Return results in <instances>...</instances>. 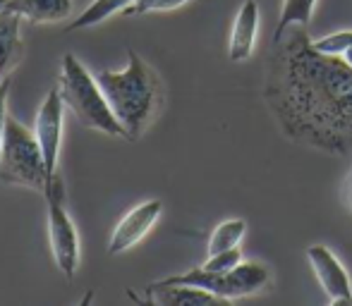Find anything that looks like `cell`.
Wrapping results in <instances>:
<instances>
[{"instance_id":"ac0fdd59","label":"cell","mask_w":352,"mask_h":306,"mask_svg":"<svg viewBox=\"0 0 352 306\" xmlns=\"http://www.w3.org/2000/svg\"><path fill=\"white\" fill-rule=\"evenodd\" d=\"M240 263H242V249H240V246H232V249L211 254L209 259H206L204 268L206 270H216V273H228V270H232L235 266H240Z\"/></svg>"},{"instance_id":"4fadbf2b","label":"cell","mask_w":352,"mask_h":306,"mask_svg":"<svg viewBox=\"0 0 352 306\" xmlns=\"http://www.w3.org/2000/svg\"><path fill=\"white\" fill-rule=\"evenodd\" d=\"M5 10L36 24L60 22L72 14V0H8Z\"/></svg>"},{"instance_id":"2e32d148","label":"cell","mask_w":352,"mask_h":306,"mask_svg":"<svg viewBox=\"0 0 352 306\" xmlns=\"http://www.w3.org/2000/svg\"><path fill=\"white\" fill-rule=\"evenodd\" d=\"M245 232H247V223L242 218H232V220L221 223L216 230H213V235L209 239V249H206L209 251V256L218 254V251L232 249V246H240Z\"/></svg>"},{"instance_id":"30bf717a","label":"cell","mask_w":352,"mask_h":306,"mask_svg":"<svg viewBox=\"0 0 352 306\" xmlns=\"http://www.w3.org/2000/svg\"><path fill=\"white\" fill-rule=\"evenodd\" d=\"M271 283L269 268L264 263H254V261H242L240 266H235L232 270L223 273V287H221V297L230 299H240V297H250L256 294Z\"/></svg>"},{"instance_id":"5bb4252c","label":"cell","mask_w":352,"mask_h":306,"mask_svg":"<svg viewBox=\"0 0 352 306\" xmlns=\"http://www.w3.org/2000/svg\"><path fill=\"white\" fill-rule=\"evenodd\" d=\"M132 3H135V0H94V3L89 5V8L84 10V12L79 14L77 19H72L70 27H67V32H77V29H87V27H96V24H101L103 19H108V17H113V14L127 10Z\"/></svg>"},{"instance_id":"8fae6325","label":"cell","mask_w":352,"mask_h":306,"mask_svg":"<svg viewBox=\"0 0 352 306\" xmlns=\"http://www.w3.org/2000/svg\"><path fill=\"white\" fill-rule=\"evenodd\" d=\"M24 58L22 17L10 10H0V82L12 77L14 67Z\"/></svg>"},{"instance_id":"9a60e30c","label":"cell","mask_w":352,"mask_h":306,"mask_svg":"<svg viewBox=\"0 0 352 306\" xmlns=\"http://www.w3.org/2000/svg\"><path fill=\"white\" fill-rule=\"evenodd\" d=\"M314 5L316 0H283L274 41H278L290 27H307L311 22V14H314Z\"/></svg>"},{"instance_id":"52a82bcc","label":"cell","mask_w":352,"mask_h":306,"mask_svg":"<svg viewBox=\"0 0 352 306\" xmlns=\"http://www.w3.org/2000/svg\"><path fill=\"white\" fill-rule=\"evenodd\" d=\"M307 259L311 263L316 280L324 287L326 297L336 306H352V283L345 266L338 261V256L324 244H311L307 249Z\"/></svg>"},{"instance_id":"ba28073f","label":"cell","mask_w":352,"mask_h":306,"mask_svg":"<svg viewBox=\"0 0 352 306\" xmlns=\"http://www.w3.org/2000/svg\"><path fill=\"white\" fill-rule=\"evenodd\" d=\"M161 211H163V204L158 199H148V201H144V204L135 206V209L118 223V228L113 230L111 242H108V251L116 256L140 244L144 237L151 232L153 225L158 223Z\"/></svg>"},{"instance_id":"603a6c76","label":"cell","mask_w":352,"mask_h":306,"mask_svg":"<svg viewBox=\"0 0 352 306\" xmlns=\"http://www.w3.org/2000/svg\"><path fill=\"white\" fill-rule=\"evenodd\" d=\"M340 58H343V60L348 62V65L352 67V46H350L348 51H345V53H343V56H340Z\"/></svg>"},{"instance_id":"9c48e42d","label":"cell","mask_w":352,"mask_h":306,"mask_svg":"<svg viewBox=\"0 0 352 306\" xmlns=\"http://www.w3.org/2000/svg\"><path fill=\"white\" fill-rule=\"evenodd\" d=\"M259 3L256 0H245L240 5L232 22L230 43H228V56L232 62H242L252 56L256 46V34H259Z\"/></svg>"},{"instance_id":"277c9868","label":"cell","mask_w":352,"mask_h":306,"mask_svg":"<svg viewBox=\"0 0 352 306\" xmlns=\"http://www.w3.org/2000/svg\"><path fill=\"white\" fill-rule=\"evenodd\" d=\"M0 180L8 185L29 187L41 194L51 180L36 134L12 115L5 120L3 141H0Z\"/></svg>"},{"instance_id":"e0dca14e","label":"cell","mask_w":352,"mask_h":306,"mask_svg":"<svg viewBox=\"0 0 352 306\" xmlns=\"http://www.w3.org/2000/svg\"><path fill=\"white\" fill-rule=\"evenodd\" d=\"M352 46V29H343V32L329 34V36L311 38V48L324 56H343L345 51Z\"/></svg>"},{"instance_id":"8992f818","label":"cell","mask_w":352,"mask_h":306,"mask_svg":"<svg viewBox=\"0 0 352 306\" xmlns=\"http://www.w3.org/2000/svg\"><path fill=\"white\" fill-rule=\"evenodd\" d=\"M65 101H63L60 89H51L46 98L41 101L36 113V125L34 134L38 139V146L46 158L48 175H58V158H60L63 146V120H65Z\"/></svg>"},{"instance_id":"cb8c5ba5","label":"cell","mask_w":352,"mask_h":306,"mask_svg":"<svg viewBox=\"0 0 352 306\" xmlns=\"http://www.w3.org/2000/svg\"><path fill=\"white\" fill-rule=\"evenodd\" d=\"M5 5H8V0H0V10H3V8H5Z\"/></svg>"},{"instance_id":"6da1fadb","label":"cell","mask_w":352,"mask_h":306,"mask_svg":"<svg viewBox=\"0 0 352 306\" xmlns=\"http://www.w3.org/2000/svg\"><path fill=\"white\" fill-rule=\"evenodd\" d=\"M264 98L287 139L336 156L352 151V67L314 51L307 27L274 41Z\"/></svg>"},{"instance_id":"7c38bea8","label":"cell","mask_w":352,"mask_h":306,"mask_svg":"<svg viewBox=\"0 0 352 306\" xmlns=\"http://www.w3.org/2000/svg\"><path fill=\"white\" fill-rule=\"evenodd\" d=\"M146 297L161 306H213L228 304V299L218 297L204 287L195 285H161L151 283L146 287Z\"/></svg>"},{"instance_id":"7402d4cb","label":"cell","mask_w":352,"mask_h":306,"mask_svg":"<svg viewBox=\"0 0 352 306\" xmlns=\"http://www.w3.org/2000/svg\"><path fill=\"white\" fill-rule=\"evenodd\" d=\"M345 199H348V206H350V211H352V175H350V180H348V189H345Z\"/></svg>"},{"instance_id":"44dd1931","label":"cell","mask_w":352,"mask_h":306,"mask_svg":"<svg viewBox=\"0 0 352 306\" xmlns=\"http://www.w3.org/2000/svg\"><path fill=\"white\" fill-rule=\"evenodd\" d=\"M187 0H158V5H156V10L158 12H166V10H175V8H180V5H185Z\"/></svg>"},{"instance_id":"d6986e66","label":"cell","mask_w":352,"mask_h":306,"mask_svg":"<svg viewBox=\"0 0 352 306\" xmlns=\"http://www.w3.org/2000/svg\"><path fill=\"white\" fill-rule=\"evenodd\" d=\"M10 84H12V77H8V79H3V82H0V141H3L5 120H8V93H10Z\"/></svg>"},{"instance_id":"5b68a950","label":"cell","mask_w":352,"mask_h":306,"mask_svg":"<svg viewBox=\"0 0 352 306\" xmlns=\"http://www.w3.org/2000/svg\"><path fill=\"white\" fill-rule=\"evenodd\" d=\"M46 199V220H48V239H51V251L58 268L65 278H74L79 268V235L74 228L70 213L65 209V185L58 175L48 180L43 189Z\"/></svg>"},{"instance_id":"7a4b0ae2","label":"cell","mask_w":352,"mask_h":306,"mask_svg":"<svg viewBox=\"0 0 352 306\" xmlns=\"http://www.w3.org/2000/svg\"><path fill=\"white\" fill-rule=\"evenodd\" d=\"M127 58L130 62L125 70H101L96 72V79L125 130V139L137 141L161 110L163 84L137 51H127Z\"/></svg>"},{"instance_id":"3957f363","label":"cell","mask_w":352,"mask_h":306,"mask_svg":"<svg viewBox=\"0 0 352 306\" xmlns=\"http://www.w3.org/2000/svg\"><path fill=\"white\" fill-rule=\"evenodd\" d=\"M58 89H60L65 106L70 108L74 117L87 130H96L101 134L122 137L125 139V130L118 122L116 113H113L96 75H89V70L79 62V58L74 53H65L63 56L60 86Z\"/></svg>"},{"instance_id":"ffe728a7","label":"cell","mask_w":352,"mask_h":306,"mask_svg":"<svg viewBox=\"0 0 352 306\" xmlns=\"http://www.w3.org/2000/svg\"><path fill=\"white\" fill-rule=\"evenodd\" d=\"M158 5V0H135L127 10H122L125 17H137V14H146V12H153Z\"/></svg>"}]
</instances>
